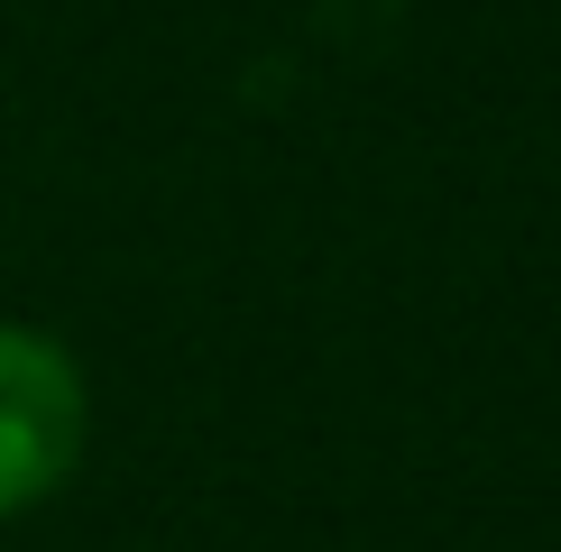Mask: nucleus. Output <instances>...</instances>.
I'll use <instances>...</instances> for the list:
<instances>
[{
  "instance_id": "f257e3e1",
  "label": "nucleus",
  "mask_w": 561,
  "mask_h": 552,
  "mask_svg": "<svg viewBox=\"0 0 561 552\" xmlns=\"http://www.w3.org/2000/svg\"><path fill=\"white\" fill-rule=\"evenodd\" d=\"M83 460V368L28 322H0V516H28Z\"/></svg>"
}]
</instances>
